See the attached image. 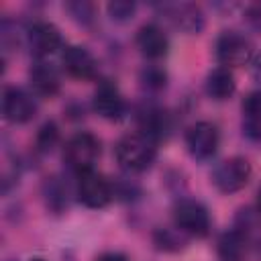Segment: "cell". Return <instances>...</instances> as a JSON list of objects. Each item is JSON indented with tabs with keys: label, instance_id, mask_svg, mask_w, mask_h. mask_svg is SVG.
Listing matches in <instances>:
<instances>
[{
	"label": "cell",
	"instance_id": "6da1fadb",
	"mask_svg": "<svg viewBox=\"0 0 261 261\" xmlns=\"http://www.w3.org/2000/svg\"><path fill=\"white\" fill-rule=\"evenodd\" d=\"M114 153H116V161L122 169H126L130 173H139L153 165V161L157 157V141H153L151 137H147L139 130L128 133L118 139Z\"/></svg>",
	"mask_w": 261,
	"mask_h": 261
},
{
	"label": "cell",
	"instance_id": "7a4b0ae2",
	"mask_svg": "<svg viewBox=\"0 0 261 261\" xmlns=\"http://www.w3.org/2000/svg\"><path fill=\"white\" fill-rule=\"evenodd\" d=\"M100 139L96 135H92L90 130H80L75 135H71L65 141L63 147V161L67 163V167L75 173H84L94 169V163L100 157Z\"/></svg>",
	"mask_w": 261,
	"mask_h": 261
},
{
	"label": "cell",
	"instance_id": "3957f363",
	"mask_svg": "<svg viewBox=\"0 0 261 261\" xmlns=\"http://www.w3.org/2000/svg\"><path fill=\"white\" fill-rule=\"evenodd\" d=\"M251 173H253L251 163L245 157L234 155V157L220 161L212 169L210 181L220 194H234V192H241L249 184Z\"/></svg>",
	"mask_w": 261,
	"mask_h": 261
},
{
	"label": "cell",
	"instance_id": "277c9868",
	"mask_svg": "<svg viewBox=\"0 0 261 261\" xmlns=\"http://www.w3.org/2000/svg\"><path fill=\"white\" fill-rule=\"evenodd\" d=\"M173 224L177 230L190 234V237H206L210 232V212L208 208L192 198L177 200L173 206Z\"/></svg>",
	"mask_w": 261,
	"mask_h": 261
},
{
	"label": "cell",
	"instance_id": "5b68a950",
	"mask_svg": "<svg viewBox=\"0 0 261 261\" xmlns=\"http://www.w3.org/2000/svg\"><path fill=\"white\" fill-rule=\"evenodd\" d=\"M75 196L86 208L100 210V208H106L112 202L114 188L102 173H98L96 169H90V171L77 173Z\"/></svg>",
	"mask_w": 261,
	"mask_h": 261
},
{
	"label": "cell",
	"instance_id": "8992f818",
	"mask_svg": "<svg viewBox=\"0 0 261 261\" xmlns=\"http://www.w3.org/2000/svg\"><path fill=\"white\" fill-rule=\"evenodd\" d=\"M255 47L239 31H224L216 39V59L222 67H241L253 59Z\"/></svg>",
	"mask_w": 261,
	"mask_h": 261
},
{
	"label": "cell",
	"instance_id": "52a82bcc",
	"mask_svg": "<svg viewBox=\"0 0 261 261\" xmlns=\"http://www.w3.org/2000/svg\"><path fill=\"white\" fill-rule=\"evenodd\" d=\"M218 145H220V133L214 122L200 120L186 130V147L190 155L198 161L212 159L218 151Z\"/></svg>",
	"mask_w": 261,
	"mask_h": 261
},
{
	"label": "cell",
	"instance_id": "ba28073f",
	"mask_svg": "<svg viewBox=\"0 0 261 261\" xmlns=\"http://www.w3.org/2000/svg\"><path fill=\"white\" fill-rule=\"evenodd\" d=\"M27 41L35 59H43V61H49V57L63 47V37L59 29L47 20L33 22L27 31Z\"/></svg>",
	"mask_w": 261,
	"mask_h": 261
},
{
	"label": "cell",
	"instance_id": "9c48e42d",
	"mask_svg": "<svg viewBox=\"0 0 261 261\" xmlns=\"http://www.w3.org/2000/svg\"><path fill=\"white\" fill-rule=\"evenodd\" d=\"M2 114L12 124H24L35 118L37 102L27 90L18 86H8L2 94Z\"/></svg>",
	"mask_w": 261,
	"mask_h": 261
},
{
	"label": "cell",
	"instance_id": "30bf717a",
	"mask_svg": "<svg viewBox=\"0 0 261 261\" xmlns=\"http://www.w3.org/2000/svg\"><path fill=\"white\" fill-rule=\"evenodd\" d=\"M161 14L181 33L198 35L204 29V12L192 2H165L159 6Z\"/></svg>",
	"mask_w": 261,
	"mask_h": 261
},
{
	"label": "cell",
	"instance_id": "8fae6325",
	"mask_svg": "<svg viewBox=\"0 0 261 261\" xmlns=\"http://www.w3.org/2000/svg\"><path fill=\"white\" fill-rule=\"evenodd\" d=\"M92 106L96 114H100L106 120H120L126 112V102L120 94V90L112 82H102L92 98Z\"/></svg>",
	"mask_w": 261,
	"mask_h": 261
},
{
	"label": "cell",
	"instance_id": "7c38bea8",
	"mask_svg": "<svg viewBox=\"0 0 261 261\" xmlns=\"http://www.w3.org/2000/svg\"><path fill=\"white\" fill-rule=\"evenodd\" d=\"M65 71L75 80H94L98 73L96 57L82 45H69L63 51Z\"/></svg>",
	"mask_w": 261,
	"mask_h": 261
},
{
	"label": "cell",
	"instance_id": "4fadbf2b",
	"mask_svg": "<svg viewBox=\"0 0 261 261\" xmlns=\"http://www.w3.org/2000/svg\"><path fill=\"white\" fill-rule=\"evenodd\" d=\"M135 43L139 47V51L147 57V59H161L167 55L169 51V39L163 33V29L155 22H147L137 31Z\"/></svg>",
	"mask_w": 261,
	"mask_h": 261
},
{
	"label": "cell",
	"instance_id": "5bb4252c",
	"mask_svg": "<svg viewBox=\"0 0 261 261\" xmlns=\"http://www.w3.org/2000/svg\"><path fill=\"white\" fill-rule=\"evenodd\" d=\"M137 122H139V133L151 137L153 141H161L169 133V116L163 108L155 104H145L137 110Z\"/></svg>",
	"mask_w": 261,
	"mask_h": 261
},
{
	"label": "cell",
	"instance_id": "9a60e30c",
	"mask_svg": "<svg viewBox=\"0 0 261 261\" xmlns=\"http://www.w3.org/2000/svg\"><path fill=\"white\" fill-rule=\"evenodd\" d=\"M29 82H31L33 92L43 98H53L61 86L57 69L49 61H43V59H35V63L29 71Z\"/></svg>",
	"mask_w": 261,
	"mask_h": 261
},
{
	"label": "cell",
	"instance_id": "2e32d148",
	"mask_svg": "<svg viewBox=\"0 0 261 261\" xmlns=\"http://www.w3.org/2000/svg\"><path fill=\"white\" fill-rule=\"evenodd\" d=\"M243 112V130L251 141L261 143V90L251 92L241 106Z\"/></svg>",
	"mask_w": 261,
	"mask_h": 261
},
{
	"label": "cell",
	"instance_id": "e0dca14e",
	"mask_svg": "<svg viewBox=\"0 0 261 261\" xmlns=\"http://www.w3.org/2000/svg\"><path fill=\"white\" fill-rule=\"evenodd\" d=\"M237 90V82H234V75L228 67H214L208 75H206V94L218 102L222 100H228Z\"/></svg>",
	"mask_w": 261,
	"mask_h": 261
},
{
	"label": "cell",
	"instance_id": "ac0fdd59",
	"mask_svg": "<svg viewBox=\"0 0 261 261\" xmlns=\"http://www.w3.org/2000/svg\"><path fill=\"white\" fill-rule=\"evenodd\" d=\"M218 257L222 261H243L249 249V239L245 237V232L234 226L232 230H226L220 239H218Z\"/></svg>",
	"mask_w": 261,
	"mask_h": 261
},
{
	"label": "cell",
	"instance_id": "d6986e66",
	"mask_svg": "<svg viewBox=\"0 0 261 261\" xmlns=\"http://www.w3.org/2000/svg\"><path fill=\"white\" fill-rule=\"evenodd\" d=\"M43 196H45L47 206L53 212H61L67 206V186L57 175L45 179V184H43Z\"/></svg>",
	"mask_w": 261,
	"mask_h": 261
},
{
	"label": "cell",
	"instance_id": "ffe728a7",
	"mask_svg": "<svg viewBox=\"0 0 261 261\" xmlns=\"http://www.w3.org/2000/svg\"><path fill=\"white\" fill-rule=\"evenodd\" d=\"M59 141V128L53 120H47L39 133H37V139H35V145H37V151L39 153H49Z\"/></svg>",
	"mask_w": 261,
	"mask_h": 261
},
{
	"label": "cell",
	"instance_id": "44dd1931",
	"mask_svg": "<svg viewBox=\"0 0 261 261\" xmlns=\"http://www.w3.org/2000/svg\"><path fill=\"white\" fill-rule=\"evenodd\" d=\"M141 82L147 90H161L167 84V73L159 65H147L141 71Z\"/></svg>",
	"mask_w": 261,
	"mask_h": 261
},
{
	"label": "cell",
	"instance_id": "7402d4cb",
	"mask_svg": "<svg viewBox=\"0 0 261 261\" xmlns=\"http://www.w3.org/2000/svg\"><path fill=\"white\" fill-rule=\"evenodd\" d=\"M106 10H108V14H110L112 20L124 22V20H128L135 14L137 4L135 2H128V0H114V2H110L106 6Z\"/></svg>",
	"mask_w": 261,
	"mask_h": 261
},
{
	"label": "cell",
	"instance_id": "603a6c76",
	"mask_svg": "<svg viewBox=\"0 0 261 261\" xmlns=\"http://www.w3.org/2000/svg\"><path fill=\"white\" fill-rule=\"evenodd\" d=\"M65 8H67V12H69L77 22H82V24H90V22L94 20V16H96L94 4H90V2H69Z\"/></svg>",
	"mask_w": 261,
	"mask_h": 261
},
{
	"label": "cell",
	"instance_id": "cb8c5ba5",
	"mask_svg": "<svg viewBox=\"0 0 261 261\" xmlns=\"http://www.w3.org/2000/svg\"><path fill=\"white\" fill-rule=\"evenodd\" d=\"M245 16H247V20H249L257 31H261V4H251V6L245 10Z\"/></svg>",
	"mask_w": 261,
	"mask_h": 261
},
{
	"label": "cell",
	"instance_id": "d4e9b609",
	"mask_svg": "<svg viewBox=\"0 0 261 261\" xmlns=\"http://www.w3.org/2000/svg\"><path fill=\"white\" fill-rule=\"evenodd\" d=\"M96 261H126V257L118 251H108V253H102L100 257H96Z\"/></svg>",
	"mask_w": 261,
	"mask_h": 261
},
{
	"label": "cell",
	"instance_id": "484cf974",
	"mask_svg": "<svg viewBox=\"0 0 261 261\" xmlns=\"http://www.w3.org/2000/svg\"><path fill=\"white\" fill-rule=\"evenodd\" d=\"M255 77L261 82V57L257 59V63H255Z\"/></svg>",
	"mask_w": 261,
	"mask_h": 261
},
{
	"label": "cell",
	"instance_id": "4316f807",
	"mask_svg": "<svg viewBox=\"0 0 261 261\" xmlns=\"http://www.w3.org/2000/svg\"><path fill=\"white\" fill-rule=\"evenodd\" d=\"M257 210L261 212V188H259V192H257Z\"/></svg>",
	"mask_w": 261,
	"mask_h": 261
},
{
	"label": "cell",
	"instance_id": "83f0119b",
	"mask_svg": "<svg viewBox=\"0 0 261 261\" xmlns=\"http://www.w3.org/2000/svg\"><path fill=\"white\" fill-rule=\"evenodd\" d=\"M31 261H45V259H41V257H33Z\"/></svg>",
	"mask_w": 261,
	"mask_h": 261
}]
</instances>
